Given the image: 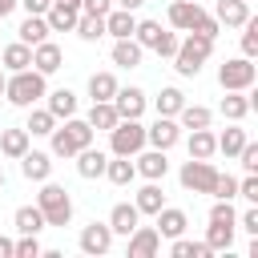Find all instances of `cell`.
Listing matches in <instances>:
<instances>
[{
    "instance_id": "20",
    "label": "cell",
    "mask_w": 258,
    "mask_h": 258,
    "mask_svg": "<svg viewBox=\"0 0 258 258\" xmlns=\"http://www.w3.org/2000/svg\"><path fill=\"white\" fill-rule=\"evenodd\" d=\"M133 28H137V16L133 12H125V8H109L105 12V32L109 36L125 40V36H133Z\"/></svg>"
},
{
    "instance_id": "14",
    "label": "cell",
    "mask_w": 258,
    "mask_h": 258,
    "mask_svg": "<svg viewBox=\"0 0 258 258\" xmlns=\"http://www.w3.org/2000/svg\"><path fill=\"white\" fill-rule=\"evenodd\" d=\"M161 250V234L153 226H137L129 234V258H153Z\"/></svg>"
},
{
    "instance_id": "52",
    "label": "cell",
    "mask_w": 258,
    "mask_h": 258,
    "mask_svg": "<svg viewBox=\"0 0 258 258\" xmlns=\"http://www.w3.org/2000/svg\"><path fill=\"white\" fill-rule=\"evenodd\" d=\"M145 0H117V8H125V12H137Z\"/></svg>"
},
{
    "instance_id": "10",
    "label": "cell",
    "mask_w": 258,
    "mask_h": 258,
    "mask_svg": "<svg viewBox=\"0 0 258 258\" xmlns=\"http://www.w3.org/2000/svg\"><path fill=\"white\" fill-rule=\"evenodd\" d=\"M109 246H113L109 222H89V226L81 230V250H85V254H109Z\"/></svg>"
},
{
    "instance_id": "23",
    "label": "cell",
    "mask_w": 258,
    "mask_h": 258,
    "mask_svg": "<svg viewBox=\"0 0 258 258\" xmlns=\"http://www.w3.org/2000/svg\"><path fill=\"white\" fill-rule=\"evenodd\" d=\"M12 226H16V234H40L48 222H44L40 206H20V210L12 214Z\"/></svg>"
},
{
    "instance_id": "29",
    "label": "cell",
    "mask_w": 258,
    "mask_h": 258,
    "mask_svg": "<svg viewBox=\"0 0 258 258\" xmlns=\"http://www.w3.org/2000/svg\"><path fill=\"white\" fill-rule=\"evenodd\" d=\"M250 109H254V105H250V89H246V93H226V97H222V117H226V121H242Z\"/></svg>"
},
{
    "instance_id": "35",
    "label": "cell",
    "mask_w": 258,
    "mask_h": 258,
    "mask_svg": "<svg viewBox=\"0 0 258 258\" xmlns=\"http://www.w3.org/2000/svg\"><path fill=\"white\" fill-rule=\"evenodd\" d=\"M169 254H173V258H210L214 250H210L206 242H189V238L177 234V238H169Z\"/></svg>"
},
{
    "instance_id": "3",
    "label": "cell",
    "mask_w": 258,
    "mask_h": 258,
    "mask_svg": "<svg viewBox=\"0 0 258 258\" xmlns=\"http://www.w3.org/2000/svg\"><path fill=\"white\" fill-rule=\"evenodd\" d=\"M210 52H214V40H210V36H202V32H189L185 40H177L173 69H177L181 77H198V73H202V64L210 60Z\"/></svg>"
},
{
    "instance_id": "42",
    "label": "cell",
    "mask_w": 258,
    "mask_h": 258,
    "mask_svg": "<svg viewBox=\"0 0 258 258\" xmlns=\"http://www.w3.org/2000/svg\"><path fill=\"white\" fill-rule=\"evenodd\" d=\"M242 56H250V60L258 56V20L254 16L242 24Z\"/></svg>"
},
{
    "instance_id": "36",
    "label": "cell",
    "mask_w": 258,
    "mask_h": 258,
    "mask_svg": "<svg viewBox=\"0 0 258 258\" xmlns=\"http://www.w3.org/2000/svg\"><path fill=\"white\" fill-rule=\"evenodd\" d=\"M85 44H93V40H101L105 36V16H89V12H81V20H77V28H73Z\"/></svg>"
},
{
    "instance_id": "37",
    "label": "cell",
    "mask_w": 258,
    "mask_h": 258,
    "mask_svg": "<svg viewBox=\"0 0 258 258\" xmlns=\"http://www.w3.org/2000/svg\"><path fill=\"white\" fill-rule=\"evenodd\" d=\"M113 93H117V77L113 73H93L89 77V97L93 101H113Z\"/></svg>"
},
{
    "instance_id": "12",
    "label": "cell",
    "mask_w": 258,
    "mask_h": 258,
    "mask_svg": "<svg viewBox=\"0 0 258 258\" xmlns=\"http://www.w3.org/2000/svg\"><path fill=\"white\" fill-rule=\"evenodd\" d=\"M16 161H20V173H24L28 181H44V177L52 173V153H40V149H24Z\"/></svg>"
},
{
    "instance_id": "41",
    "label": "cell",
    "mask_w": 258,
    "mask_h": 258,
    "mask_svg": "<svg viewBox=\"0 0 258 258\" xmlns=\"http://www.w3.org/2000/svg\"><path fill=\"white\" fill-rule=\"evenodd\" d=\"M24 129H28L32 137H48V133L56 129V117H52L48 109H32V113H28V125H24Z\"/></svg>"
},
{
    "instance_id": "30",
    "label": "cell",
    "mask_w": 258,
    "mask_h": 258,
    "mask_svg": "<svg viewBox=\"0 0 258 258\" xmlns=\"http://www.w3.org/2000/svg\"><path fill=\"white\" fill-rule=\"evenodd\" d=\"M85 121H89L93 129H105V133H109V129H113L121 117H117L113 101H93V109H89V117H85Z\"/></svg>"
},
{
    "instance_id": "39",
    "label": "cell",
    "mask_w": 258,
    "mask_h": 258,
    "mask_svg": "<svg viewBox=\"0 0 258 258\" xmlns=\"http://www.w3.org/2000/svg\"><path fill=\"white\" fill-rule=\"evenodd\" d=\"M161 20H137V28H133V40L141 44V48H157V40H161Z\"/></svg>"
},
{
    "instance_id": "49",
    "label": "cell",
    "mask_w": 258,
    "mask_h": 258,
    "mask_svg": "<svg viewBox=\"0 0 258 258\" xmlns=\"http://www.w3.org/2000/svg\"><path fill=\"white\" fill-rule=\"evenodd\" d=\"M113 8V0H81V12H89V16H105Z\"/></svg>"
},
{
    "instance_id": "15",
    "label": "cell",
    "mask_w": 258,
    "mask_h": 258,
    "mask_svg": "<svg viewBox=\"0 0 258 258\" xmlns=\"http://www.w3.org/2000/svg\"><path fill=\"white\" fill-rule=\"evenodd\" d=\"M113 109H117V117H141V113H145V93H141L137 85H129V89L117 85V93H113Z\"/></svg>"
},
{
    "instance_id": "13",
    "label": "cell",
    "mask_w": 258,
    "mask_h": 258,
    "mask_svg": "<svg viewBox=\"0 0 258 258\" xmlns=\"http://www.w3.org/2000/svg\"><path fill=\"white\" fill-rule=\"evenodd\" d=\"M133 169L145 177V181H161L169 173V161H165V149H149V153H133Z\"/></svg>"
},
{
    "instance_id": "45",
    "label": "cell",
    "mask_w": 258,
    "mask_h": 258,
    "mask_svg": "<svg viewBox=\"0 0 258 258\" xmlns=\"http://www.w3.org/2000/svg\"><path fill=\"white\" fill-rule=\"evenodd\" d=\"M238 161H242V169H246V173H258V145H254V141H246V145L238 149Z\"/></svg>"
},
{
    "instance_id": "16",
    "label": "cell",
    "mask_w": 258,
    "mask_h": 258,
    "mask_svg": "<svg viewBox=\"0 0 258 258\" xmlns=\"http://www.w3.org/2000/svg\"><path fill=\"white\" fill-rule=\"evenodd\" d=\"M137 226H141V214H137L133 202H117V206L109 210V230H113V234H125V238H129Z\"/></svg>"
},
{
    "instance_id": "47",
    "label": "cell",
    "mask_w": 258,
    "mask_h": 258,
    "mask_svg": "<svg viewBox=\"0 0 258 258\" xmlns=\"http://www.w3.org/2000/svg\"><path fill=\"white\" fill-rule=\"evenodd\" d=\"M238 230H246L250 238L258 234V206H250V210H242V214H238Z\"/></svg>"
},
{
    "instance_id": "33",
    "label": "cell",
    "mask_w": 258,
    "mask_h": 258,
    "mask_svg": "<svg viewBox=\"0 0 258 258\" xmlns=\"http://www.w3.org/2000/svg\"><path fill=\"white\" fill-rule=\"evenodd\" d=\"M153 105H157V117H177V109L185 105V93H181V89H173V85H165V89L157 93V101H153Z\"/></svg>"
},
{
    "instance_id": "28",
    "label": "cell",
    "mask_w": 258,
    "mask_h": 258,
    "mask_svg": "<svg viewBox=\"0 0 258 258\" xmlns=\"http://www.w3.org/2000/svg\"><path fill=\"white\" fill-rule=\"evenodd\" d=\"M28 141H32L28 129H0V153L4 157H20L28 149Z\"/></svg>"
},
{
    "instance_id": "43",
    "label": "cell",
    "mask_w": 258,
    "mask_h": 258,
    "mask_svg": "<svg viewBox=\"0 0 258 258\" xmlns=\"http://www.w3.org/2000/svg\"><path fill=\"white\" fill-rule=\"evenodd\" d=\"M44 250H40V242H36V234H20V242L12 246V258H40Z\"/></svg>"
},
{
    "instance_id": "25",
    "label": "cell",
    "mask_w": 258,
    "mask_h": 258,
    "mask_svg": "<svg viewBox=\"0 0 258 258\" xmlns=\"http://www.w3.org/2000/svg\"><path fill=\"white\" fill-rule=\"evenodd\" d=\"M141 52H145V48H141L133 36H125V40L113 44V64H121V69H137V64H141Z\"/></svg>"
},
{
    "instance_id": "50",
    "label": "cell",
    "mask_w": 258,
    "mask_h": 258,
    "mask_svg": "<svg viewBox=\"0 0 258 258\" xmlns=\"http://www.w3.org/2000/svg\"><path fill=\"white\" fill-rule=\"evenodd\" d=\"M20 4H24V12H28V16H44V12L52 8V0H20Z\"/></svg>"
},
{
    "instance_id": "51",
    "label": "cell",
    "mask_w": 258,
    "mask_h": 258,
    "mask_svg": "<svg viewBox=\"0 0 258 258\" xmlns=\"http://www.w3.org/2000/svg\"><path fill=\"white\" fill-rule=\"evenodd\" d=\"M12 246H16L12 238H0V258H12Z\"/></svg>"
},
{
    "instance_id": "1",
    "label": "cell",
    "mask_w": 258,
    "mask_h": 258,
    "mask_svg": "<svg viewBox=\"0 0 258 258\" xmlns=\"http://www.w3.org/2000/svg\"><path fill=\"white\" fill-rule=\"evenodd\" d=\"M44 93H48V85H44V73H36V69H20V73L4 77V97L16 109H32Z\"/></svg>"
},
{
    "instance_id": "31",
    "label": "cell",
    "mask_w": 258,
    "mask_h": 258,
    "mask_svg": "<svg viewBox=\"0 0 258 258\" xmlns=\"http://www.w3.org/2000/svg\"><path fill=\"white\" fill-rule=\"evenodd\" d=\"M105 177H109L113 185H129V181L137 177V169H133L129 157H117V153H113V157L105 161Z\"/></svg>"
},
{
    "instance_id": "6",
    "label": "cell",
    "mask_w": 258,
    "mask_h": 258,
    "mask_svg": "<svg viewBox=\"0 0 258 258\" xmlns=\"http://www.w3.org/2000/svg\"><path fill=\"white\" fill-rule=\"evenodd\" d=\"M254 77H258V69L250 56H230L226 64H218V85L226 93H246L254 85Z\"/></svg>"
},
{
    "instance_id": "7",
    "label": "cell",
    "mask_w": 258,
    "mask_h": 258,
    "mask_svg": "<svg viewBox=\"0 0 258 258\" xmlns=\"http://www.w3.org/2000/svg\"><path fill=\"white\" fill-rule=\"evenodd\" d=\"M177 177H181V185H185L189 194H210L214 181H218V169H214L210 161H202V157H189Z\"/></svg>"
},
{
    "instance_id": "40",
    "label": "cell",
    "mask_w": 258,
    "mask_h": 258,
    "mask_svg": "<svg viewBox=\"0 0 258 258\" xmlns=\"http://www.w3.org/2000/svg\"><path fill=\"white\" fill-rule=\"evenodd\" d=\"M246 145V129H238V121L226 129V133H218V153H226V157H238V149Z\"/></svg>"
},
{
    "instance_id": "8",
    "label": "cell",
    "mask_w": 258,
    "mask_h": 258,
    "mask_svg": "<svg viewBox=\"0 0 258 258\" xmlns=\"http://www.w3.org/2000/svg\"><path fill=\"white\" fill-rule=\"evenodd\" d=\"M206 16H210V12H202L198 0H173V4H169V24H173L177 32H198V24H202Z\"/></svg>"
},
{
    "instance_id": "55",
    "label": "cell",
    "mask_w": 258,
    "mask_h": 258,
    "mask_svg": "<svg viewBox=\"0 0 258 258\" xmlns=\"http://www.w3.org/2000/svg\"><path fill=\"white\" fill-rule=\"evenodd\" d=\"M0 97H4V69H0Z\"/></svg>"
},
{
    "instance_id": "18",
    "label": "cell",
    "mask_w": 258,
    "mask_h": 258,
    "mask_svg": "<svg viewBox=\"0 0 258 258\" xmlns=\"http://www.w3.org/2000/svg\"><path fill=\"white\" fill-rule=\"evenodd\" d=\"M214 20L226 24V28H242V24L250 20V0H218Z\"/></svg>"
},
{
    "instance_id": "34",
    "label": "cell",
    "mask_w": 258,
    "mask_h": 258,
    "mask_svg": "<svg viewBox=\"0 0 258 258\" xmlns=\"http://www.w3.org/2000/svg\"><path fill=\"white\" fill-rule=\"evenodd\" d=\"M234 230H238V226H230V222H210L206 246H210V250H230V246H234Z\"/></svg>"
},
{
    "instance_id": "5",
    "label": "cell",
    "mask_w": 258,
    "mask_h": 258,
    "mask_svg": "<svg viewBox=\"0 0 258 258\" xmlns=\"http://www.w3.org/2000/svg\"><path fill=\"white\" fill-rule=\"evenodd\" d=\"M109 149H113L117 157L141 153V149H145V125H141L137 117H121V121L109 129Z\"/></svg>"
},
{
    "instance_id": "54",
    "label": "cell",
    "mask_w": 258,
    "mask_h": 258,
    "mask_svg": "<svg viewBox=\"0 0 258 258\" xmlns=\"http://www.w3.org/2000/svg\"><path fill=\"white\" fill-rule=\"evenodd\" d=\"M60 4H73V8H81V0H60Z\"/></svg>"
},
{
    "instance_id": "9",
    "label": "cell",
    "mask_w": 258,
    "mask_h": 258,
    "mask_svg": "<svg viewBox=\"0 0 258 258\" xmlns=\"http://www.w3.org/2000/svg\"><path fill=\"white\" fill-rule=\"evenodd\" d=\"M181 141V125L173 121V117H157L149 129H145V145H153V149H173Z\"/></svg>"
},
{
    "instance_id": "22",
    "label": "cell",
    "mask_w": 258,
    "mask_h": 258,
    "mask_svg": "<svg viewBox=\"0 0 258 258\" xmlns=\"http://www.w3.org/2000/svg\"><path fill=\"white\" fill-rule=\"evenodd\" d=\"M105 161H109V157H105L101 149L85 145V149L77 153V173H81V177H89V181H93V177H105Z\"/></svg>"
},
{
    "instance_id": "27",
    "label": "cell",
    "mask_w": 258,
    "mask_h": 258,
    "mask_svg": "<svg viewBox=\"0 0 258 258\" xmlns=\"http://www.w3.org/2000/svg\"><path fill=\"white\" fill-rule=\"evenodd\" d=\"M44 97H48V113H52L56 121L77 113V93H73V89H52V93H44Z\"/></svg>"
},
{
    "instance_id": "46",
    "label": "cell",
    "mask_w": 258,
    "mask_h": 258,
    "mask_svg": "<svg viewBox=\"0 0 258 258\" xmlns=\"http://www.w3.org/2000/svg\"><path fill=\"white\" fill-rule=\"evenodd\" d=\"M238 198H246L250 206H258V173H246L238 181Z\"/></svg>"
},
{
    "instance_id": "53",
    "label": "cell",
    "mask_w": 258,
    "mask_h": 258,
    "mask_svg": "<svg viewBox=\"0 0 258 258\" xmlns=\"http://www.w3.org/2000/svg\"><path fill=\"white\" fill-rule=\"evenodd\" d=\"M16 4H20V0H0V20H4V16H12V8H16Z\"/></svg>"
},
{
    "instance_id": "19",
    "label": "cell",
    "mask_w": 258,
    "mask_h": 258,
    "mask_svg": "<svg viewBox=\"0 0 258 258\" xmlns=\"http://www.w3.org/2000/svg\"><path fill=\"white\" fill-rule=\"evenodd\" d=\"M44 20H48V32H73V28H77V20H81V8L52 0V8L44 12Z\"/></svg>"
},
{
    "instance_id": "17",
    "label": "cell",
    "mask_w": 258,
    "mask_h": 258,
    "mask_svg": "<svg viewBox=\"0 0 258 258\" xmlns=\"http://www.w3.org/2000/svg\"><path fill=\"white\" fill-rule=\"evenodd\" d=\"M153 218H157V226H153V230H157L161 238H177V234H185V226H189L185 210H177V206H161Z\"/></svg>"
},
{
    "instance_id": "21",
    "label": "cell",
    "mask_w": 258,
    "mask_h": 258,
    "mask_svg": "<svg viewBox=\"0 0 258 258\" xmlns=\"http://www.w3.org/2000/svg\"><path fill=\"white\" fill-rule=\"evenodd\" d=\"M185 149H189V157H202V161H210V157L218 153V137L210 133V125H206V129H189V141H185Z\"/></svg>"
},
{
    "instance_id": "2",
    "label": "cell",
    "mask_w": 258,
    "mask_h": 258,
    "mask_svg": "<svg viewBox=\"0 0 258 258\" xmlns=\"http://www.w3.org/2000/svg\"><path fill=\"white\" fill-rule=\"evenodd\" d=\"M48 137H52V157H77L85 145H93V125L73 113V117H64V125H56Z\"/></svg>"
},
{
    "instance_id": "11",
    "label": "cell",
    "mask_w": 258,
    "mask_h": 258,
    "mask_svg": "<svg viewBox=\"0 0 258 258\" xmlns=\"http://www.w3.org/2000/svg\"><path fill=\"white\" fill-rule=\"evenodd\" d=\"M60 64H64V52H60V44H52V40H40V44H32V69H36V73L52 77Z\"/></svg>"
},
{
    "instance_id": "44",
    "label": "cell",
    "mask_w": 258,
    "mask_h": 258,
    "mask_svg": "<svg viewBox=\"0 0 258 258\" xmlns=\"http://www.w3.org/2000/svg\"><path fill=\"white\" fill-rule=\"evenodd\" d=\"M214 198H238V177H230V173H218V181H214V189H210Z\"/></svg>"
},
{
    "instance_id": "48",
    "label": "cell",
    "mask_w": 258,
    "mask_h": 258,
    "mask_svg": "<svg viewBox=\"0 0 258 258\" xmlns=\"http://www.w3.org/2000/svg\"><path fill=\"white\" fill-rule=\"evenodd\" d=\"M153 52H157V56H173V52H177V36H173V32H161V40H157Z\"/></svg>"
},
{
    "instance_id": "26",
    "label": "cell",
    "mask_w": 258,
    "mask_h": 258,
    "mask_svg": "<svg viewBox=\"0 0 258 258\" xmlns=\"http://www.w3.org/2000/svg\"><path fill=\"white\" fill-rule=\"evenodd\" d=\"M4 69L8 73H20V69H32V44H24V40H16V44H8L4 48Z\"/></svg>"
},
{
    "instance_id": "38",
    "label": "cell",
    "mask_w": 258,
    "mask_h": 258,
    "mask_svg": "<svg viewBox=\"0 0 258 258\" xmlns=\"http://www.w3.org/2000/svg\"><path fill=\"white\" fill-rule=\"evenodd\" d=\"M177 117H181V129H206V125L214 121V113H210L206 105H181Z\"/></svg>"
},
{
    "instance_id": "56",
    "label": "cell",
    "mask_w": 258,
    "mask_h": 258,
    "mask_svg": "<svg viewBox=\"0 0 258 258\" xmlns=\"http://www.w3.org/2000/svg\"><path fill=\"white\" fill-rule=\"evenodd\" d=\"M0 189H4V173H0Z\"/></svg>"
},
{
    "instance_id": "4",
    "label": "cell",
    "mask_w": 258,
    "mask_h": 258,
    "mask_svg": "<svg viewBox=\"0 0 258 258\" xmlns=\"http://www.w3.org/2000/svg\"><path fill=\"white\" fill-rule=\"evenodd\" d=\"M36 206H40V214H44L48 226H69L73 222V198H69V189L56 185V181H48V177H44V185L36 194Z\"/></svg>"
},
{
    "instance_id": "32",
    "label": "cell",
    "mask_w": 258,
    "mask_h": 258,
    "mask_svg": "<svg viewBox=\"0 0 258 258\" xmlns=\"http://www.w3.org/2000/svg\"><path fill=\"white\" fill-rule=\"evenodd\" d=\"M16 32H20L24 44H40V40H48V20L44 16H24Z\"/></svg>"
},
{
    "instance_id": "24",
    "label": "cell",
    "mask_w": 258,
    "mask_h": 258,
    "mask_svg": "<svg viewBox=\"0 0 258 258\" xmlns=\"http://www.w3.org/2000/svg\"><path fill=\"white\" fill-rule=\"evenodd\" d=\"M133 206H137V214H157V210L165 206V194H161V185H157V181H145V185L137 189Z\"/></svg>"
}]
</instances>
